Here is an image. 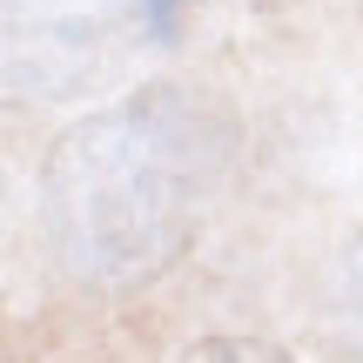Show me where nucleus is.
Masks as SVG:
<instances>
[{
  "label": "nucleus",
  "mask_w": 363,
  "mask_h": 363,
  "mask_svg": "<svg viewBox=\"0 0 363 363\" xmlns=\"http://www.w3.org/2000/svg\"><path fill=\"white\" fill-rule=\"evenodd\" d=\"M222 162V108L169 81L81 115L40 162V229L54 262L88 289L155 283L195 242Z\"/></svg>",
  "instance_id": "obj_1"
},
{
  "label": "nucleus",
  "mask_w": 363,
  "mask_h": 363,
  "mask_svg": "<svg viewBox=\"0 0 363 363\" xmlns=\"http://www.w3.org/2000/svg\"><path fill=\"white\" fill-rule=\"evenodd\" d=\"M108 74V34L94 13H40L7 34V94L13 101H74Z\"/></svg>",
  "instance_id": "obj_2"
},
{
  "label": "nucleus",
  "mask_w": 363,
  "mask_h": 363,
  "mask_svg": "<svg viewBox=\"0 0 363 363\" xmlns=\"http://www.w3.org/2000/svg\"><path fill=\"white\" fill-rule=\"evenodd\" d=\"M330 323H337V337L363 357V229L337 249V262H330Z\"/></svg>",
  "instance_id": "obj_3"
},
{
  "label": "nucleus",
  "mask_w": 363,
  "mask_h": 363,
  "mask_svg": "<svg viewBox=\"0 0 363 363\" xmlns=\"http://www.w3.org/2000/svg\"><path fill=\"white\" fill-rule=\"evenodd\" d=\"M182 363H289V357L276 350V343H256V337H208Z\"/></svg>",
  "instance_id": "obj_4"
},
{
  "label": "nucleus",
  "mask_w": 363,
  "mask_h": 363,
  "mask_svg": "<svg viewBox=\"0 0 363 363\" xmlns=\"http://www.w3.org/2000/svg\"><path fill=\"white\" fill-rule=\"evenodd\" d=\"M189 7H195V0H142L135 13H142V34L155 40V48H175V40H182V21H189Z\"/></svg>",
  "instance_id": "obj_5"
}]
</instances>
